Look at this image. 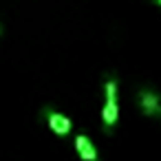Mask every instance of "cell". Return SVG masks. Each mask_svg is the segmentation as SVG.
I'll return each mask as SVG.
<instances>
[{"label":"cell","instance_id":"cell-3","mask_svg":"<svg viewBox=\"0 0 161 161\" xmlns=\"http://www.w3.org/2000/svg\"><path fill=\"white\" fill-rule=\"evenodd\" d=\"M137 108H139V113L146 115V117H157V115H161V95H159L157 91L148 88V86L139 88V91H137Z\"/></svg>","mask_w":161,"mask_h":161},{"label":"cell","instance_id":"cell-1","mask_svg":"<svg viewBox=\"0 0 161 161\" xmlns=\"http://www.w3.org/2000/svg\"><path fill=\"white\" fill-rule=\"evenodd\" d=\"M119 106H117V77L108 75L104 80V106H102V126L106 132H110L117 124Z\"/></svg>","mask_w":161,"mask_h":161},{"label":"cell","instance_id":"cell-4","mask_svg":"<svg viewBox=\"0 0 161 161\" xmlns=\"http://www.w3.org/2000/svg\"><path fill=\"white\" fill-rule=\"evenodd\" d=\"M73 146H75V152L82 161H99V152L95 148V143L86 137V135H75L73 137Z\"/></svg>","mask_w":161,"mask_h":161},{"label":"cell","instance_id":"cell-5","mask_svg":"<svg viewBox=\"0 0 161 161\" xmlns=\"http://www.w3.org/2000/svg\"><path fill=\"white\" fill-rule=\"evenodd\" d=\"M157 5H159V7H161V0H157Z\"/></svg>","mask_w":161,"mask_h":161},{"label":"cell","instance_id":"cell-2","mask_svg":"<svg viewBox=\"0 0 161 161\" xmlns=\"http://www.w3.org/2000/svg\"><path fill=\"white\" fill-rule=\"evenodd\" d=\"M42 117H44L49 130L55 132V135H60V137H66V135L73 130V121H71V117L64 115V113H60L58 108H51V106L42 108Z\"/></svg>","mask_w":161,"mask_h":161},{"label":"cell","instance_id":"cell-6","mask_svg":"<svg viewBox=\"0 0 161 161\" xmlns=\"http://www.w3.org/2000/svg\"><path fill=\"white\" fill-rule=\"evenodd\" d=\"M0 33H3V27H0Z\"/></svg>","mask_w":161,"mask_h":161}]
</instances>
